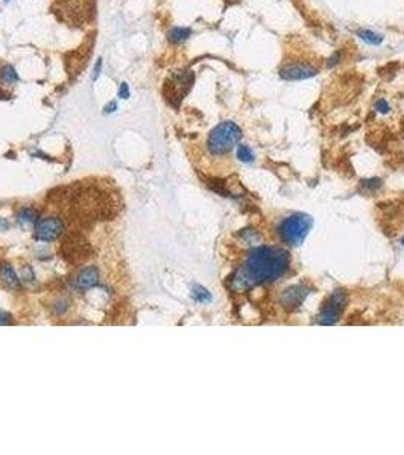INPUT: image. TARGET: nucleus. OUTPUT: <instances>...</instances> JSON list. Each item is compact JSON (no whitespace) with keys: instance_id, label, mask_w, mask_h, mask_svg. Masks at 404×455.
I'll use <instances>...</instances> for the list:
<instances>
[{"instance_id":"nucleus-6","label":"nucleus","mask_w":404,"mask_h":455,"mask_svg":"<svg viewBox=\"0 0 404 455\" xmlns=\"http://www.w3.org/2000/svg\"><path fill=\"white\" fill-rule=\"evenodd\" d=\"M317 73L319 70L314 66L304 61L287 62L280 69V78L284 81H304L313 78Z\"/></svg>"},{"instance_id":"nucleus-1","label":"nucleus","mask_w":404,"mask_h":455,"mask_svg":"<svg viewBox=\"0 0 404 455\" xmlns=\"http://www.w3.org/2000/svg\"><path fill=\"white\" fill-rule=\"evenodd\" d=\"M289 266V253L283 248L260 246L252 249L231 278V289L245 291L256 286L273 283L286 275Z\"/></svg>"},{"instance_id":"nucleus-3","label":"nucleus","mask_w":404,"mask_h":455,"mask_svg":"<svg viewBox=\"0 0 404 455\" xmlns=\"http://www.w3.org/2000/svg\"><path fill=\"white\" fill-rule=\"evenodd\" d=\"M313 220L310 215L296 212L286 217L278 226V235L281 242L289 246H300L312 229Z\"/></svg>"},{"instance_id":"nucleus-11","label":"nucleus","mask_w":404,"mask_h":455,"mask_svg":"<svg viewBox=\"0 0 404 455\" xmlns=\"http://www.w3.org/2000/svg\"><path fill=\"white\" fill-rule=\"evenodd\" d=\"M0 276H2V279H3V283H5L6 286H9V287H12V289H18V286H20V279H18L15 270L12 269V266H9V264H3V266L0 267Z\"/></svg>"},{"instance_id":"nucleus-4","label":"nucleus","mask_w":404,"mask_h":455,"mask_svg":"<svg viewBox=\"0 0 404 455\" xmlns=\"http://www.w3.org/2000/svg\"><path fill=\"white\" fill-rule=\"evenodd\" d=\"M195 82V75L193 72H177L171 76V79L167 81L166 86H164V96L167 99V102L178 108L181 100L184 99V96L190 91L192 85Z\"/></svg>"},{"instance_id":"nucleus-10","label":"nucleus","mask_w":404,"mask_h":455,"mask_svg":"<svg viewBox=\"0 0 404 455\" xmlns=\"http://www.w3.org/2000/svg\"><path fill=\"white\" fill-rule=\"evenodd\" d=\"M99 283V272L96 267H86L79 272L76 278V286L81 290H87L94 287Z\"/></svg>"},{"instance_id":"nucleus-13","label":"nucleus","mask_w":404,"mask_h":455,"mask_svg":"<svg viewBox=\"0 0 404 455\" xmlns=\"http://www.w3.org/2000/svg\"><path fill=\"white\" fill-rule=\"evenodd\" d=\"M357 37H359L362 41H365L366 44H371V46H378L383 42V35L378 34V32H374L371 29H359L357 32Z\"/></svg>"},{"instance_id":"nucleus-25","label":"nucleus","mask_w":404,"mask_h":455,"mask_svg":"<svg viewBox=\"0 0 404 455\" xmlns=\"http://www.w3.org/2000/svg\"><path fill=\"white\" fill-rule=\"evenodd\" d=\"M116 108H117V105H116V102H111L110 105H107V108H105V111L107 113H113V111H116Z\"/></svg>"},{"instance_id":"nucleus-12","label":"nucleus","mask_w":404,"mask_h":455,"mask_svg":"<svg viewBox=\"0 0 404 455\" xmlns=\"http://www.w3.org/2000/svg\"><path fill=\"white\" fill-rule=\"evenodd\" d=\"M192 35V29L190 28H172L167 32V40L172 44H181V42L187 41Z\"/></svg>"},{"instance_id":"nucleus-23","label":"nucleus","mask_w":404,"mask_h":455,"mask_svg":"<svg viewBox=\"0 0 404 455\" xmlns=\"http://www.w3.org/2000/svg\"><path fill=\"white\" fill-rule=\"evenodd\" d=\"M100 69H102V59H97L96 66H94V73H93V79L96 81L100 75Z\"/></svg>"},{"instance_id":"nucleus-15","label":"nucleus","mask_w":404,"mask_h":455,"mask_svg":"<svg viewBox=\"0 0 404 455\" xmlns=\"http://www.w3.org/2000/svg\"><path fill=\"white\" fill-rule=\"evenodd\" d=\"M17 220H18V223L23 225V226H26V225H32V223H35V220H37V212H35L32 208H23V209L18 212Z\"/></svg>"},{"instance_id":"nucleus-5","label":"nucleus","mask_w":404,"mask_h":455,"mask_svg":"<svg viewBox=\"0 0 404 455\" xmlns=\"http://www.w3.org/2000/svg\"><path fill=\"white\" fill-rule=\"evenodd\" d=\"M347 305V294L344 290H336L330 294V297L325 300L321 314H319V323L321 325H334L341 319V314Z\"/></svg>"},{"instance_id":"nucleus-24","label":"nucleus","mask_w":404,"mask_h":455,"mask_svg":"<svg viewBox=\"0 0 404 455\" xmlns=\"http://www.w3.org/2000/svg\"><path fill=\"white\" fill-rule=\"evenodd\" d=\"M66 310H67V304H66V302H61V305H59V304L56 305V313L62 314V313H64Z\"/></svg>"},{"instance_id":"nucleus-27","label":"nucleus","mask_w":404,"mask_h":455,"mask_svg":"<svg viewBox=\"0 0 404 455\" xmlns=\"http://www.w3.org/2000/svg\"><path fill=\"white\" fill-rule=\"evenodd\" d=\"M5 2H9V0H5Z\"/></svg>"},{"instance_id":"nucleus-17","label":"nucleus","mask_w":404,"mask_h":455,"mask_svg":"<svg viewBox=\"0 0 404 455\" xmlns=\"http://www.w3.org/2000/svg\"><path fill=\"white\" fill-rule=\"evenodd\" d=\"M192 297L196 302H201V304H205V302H210L211 300V294L204 289V287H201V286H195L192 289Z\"/></svg>"},{"instance_id":"nucleus-26","label":"nucleus","mask_w":404,"mask_h":455,"mask_svg":"<svg viewBox=\"0 0 404 455\" xmlns=\"http://www.w3.org/2000/svg\"><path fill=\"white\" fill-rule=\"evenodd\" d=\"M401 243H403V246H404V237H403V240H401Z\"/></svg>"},{"instance_id":"nucleus-9","label":"nucleus","mask_w":404,"mask_h":455,"mask_svg":"<svg viewBox=\"0 0 404 455\" xmlns=\"http://www.w3.org/2000/svg\"><path fill=\"white\" fill-rule=\"evenodd\" d=\"M309 294V289L303 284H298V286H292L289 289L286 290L281 296V305L287 310H295L298 308L304 299L307 297Z\"/></svg>"},{"instance_id":"nucleus-8","label":"nucleus","mask_w":404,"mask_h":455,"mask_svg":"<svg viewBox=\"0 0 404 455\" xmlns=\"http://www.w3.org/2000/svg\"><path fill=\"white\" fill-rule=\"evenodd\" d=\"M64 232V223L58 217H46L35 225V239L41 242L56 240Z\"/></svg>"},{"instance_id":"nucleus-18","label":"nucleus","mask_w":404,"mask_h":455,"mask_svg":"<svg viewBox=\"0 0 404 455\" xmlns=\"http://www.w3.org/2000/svg\"><path fill=\"white\" fill-rule=\"evenodd\" d=\"M374 110H375L377 113H380V114H388V113H391V106H389V103H388L385 99H378V100L375 102V105H374Z\"/></svg>"},{"instance_id":"nucleus-2","label":"nucleus","mask_w":404,"mask_h":455,"mask_svg":"<svg viewBox=\"0 0 404 455\" xmlns=\"http://www.w3.org/2000/svg\"><path fill=\"white\" fill-rule=\"evenodd\" d=\"M242 129L234 122H222L215 129H211L207 140V149L211 155L216 157L226 155L234 147H237L239 141L242 140Z\"/></svg>"},{"instance_id":"nucleus-21","label":"nucleus","mask_w":404,"mask_h":455,"mask_svg":"<svg viewBox=\"0 0 404 455\" xmlns=\"http://www.w3.org/2000/svg\"><path fill=\"white\" fill-rule=\"evenodd\" d=\"M119 97L120 99H128L130 97V85L126 82L120 83V86H119Z\"/></svg>"},{"instance_id":"nucleus-14","label":"nucleus","mask_w":404,"mask_h":455,"mask_svg":"<svg viewBox=\"0 0 404 455\" xmlns=\"http://www.w3.org/2000/svg\"><path fill=\"white\" fill-rule=\"evenodd\" d=\"M0 81L6 85H12V83L18 82V75L15 72V69L9 64L3 66L0 69Z\"/></svg>"},{"instance_id":"nucleus-19","label":"nucleus","mask_w":404,"mask_h":455,"mask_svg":"<svg viewBox=\"0 0 404 455\" xmlns=\"http://www.w3.org/2000/svg\"><path fill=\"white\" fill-rule=\"evenodd\" d=\"M34 272H32V269L29 267V266H25V267H22V279H25V281H34Z\"/></svg>"},{"instance_id":"nucleus-7","label":"nucleus","mask_w":404,"mask_h":455,"mask_svg":"<svg viewBox=\"0 0 404 455\" xmlns=\"http://www.w3.org/2000/svg\"><path fill=\"white\" fill-rule=\"evenodd\" d=\"M62 255L69 263L78 264L81 261H86L90 255V246L82 237H70L62 245Z\"/></svg>"},{"instance_id":"nucleus-20","label":"nucleus","mask_w":404,"mask_h":455,"mask_svg":"<svg viewBox=\"0 0 404 455\" xmlns=\"http://www.w3.org/2000/svg\"><path fill=\"white\" fill-rule=\"evenodd\" d=\"M341 52L337 50V52H334L330 58H328V61H327V67H334V66H337L339 62H341Z\"/></svg>"},{"instance_id":"nucleus-16","label":"nucleus","mask_w":404,"mask_h":455,"mask_svg":"<svg viewBox=\"0 0 404 455\" xmlns=\"http://www.w3.org/2000/svg\"><path fill=\"white\" fill-rule=\"evenodd\" d=\"M237 158L242 163H252L254 161V152L246 144H237Z\"/></svg>"},{"instance_id":"nucleus-22","label":"nucleus","mask_w":404,"mask_h":455,"mask_svg":"<svg viewBox=\"0 0 404 455\" xmlns=\"http://www.w3.org/2000/svg\"><path fill=\"white\" fill-rule=\"evenodd\" d=\"M12 322V317L9 313H5L0 310V325H9Z\"/></svg>"}]
</instances>
